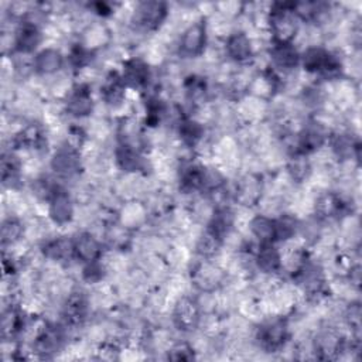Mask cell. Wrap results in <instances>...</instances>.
Returning <instances> with one entry per match:
<instances>
[{
	"label": "cell",
	"instance_id": "25",
	"mask_svg": "<svg viewBox=\"0 0 362 362\" xmlns=\"http://www.w3.org/2000/svg\"><path fill=\"white\" fill-rule=\"evenodd\" d=\"M274 229H276V242H287L296 236L300 229L298 221L288 215H280L274 219Z\"/></svg>",
	"mask_w": 362,
	"mask_h": 362
},
{
	"label": "cell",
	"instance_id": "27",
	"mask_svg": "<svg viewBox=\"0 0 362 362\" xmlns=\"http://www.w3.org/2000/svg\"><path fill=\"white\" fill-rule=\"evenodd\" d=\"M222 242V239H219L216 235L206 229L205 233L201 235L197 242V253L204 259H211L221 249Z\"/></svg>",
	"mask_w": 362,
	"mask_h": 362
},
{
	"label": "cell",
	"instance_id": "18",
	"mask_svg": "<svg viewBox=\"0 0 362 362\" xmlns=\"http://www.w3.org/2000/svg\"><path fill=\"white\" fill-rule=\"evenodd\" d=\"M117 165L127 173H136L143 168V156L140 154L137 147L120 143L115 153Z\"/></svg>",
	"mask_w": 362,
	"mask_h": 362
},
{
	"label": "cell",
	"instance_id": "9",
	"mask_svg": "<svg viewBox=\"0 0 362 362\" xmlns=\"http://www.w3.org/2000/svg\"><path fill=\"white\" fill-rule=\"evenodd\" d=\"M65 110L74 117H86L93 110V99L88 85H76L66 96Z\"/></svg>",
	"mask_w": 362,
	"mask_h": 362
},
{
	"label": "cell",
	"instance_id": "16",
	"mask_svg": "<svg viewBox=\"0 0 362 362\" xmlns=\"http://www.w3.org/2000/svg\"><path fill=\"white\" fill-rule=\"evenodd\" d=\"M88 313V298L81 291H71L65 305H64V317L66 322L75 325L81 324Z\"/></svg>",
	"mask_w": 362,
	"mask_h": 362
},
{
	"label": "cell",
	"instance_id": "23",
	"mask_svg": "<svg viewBox=\"0 0 362 362\" xmlns=\"http://www.w3.org/2000/svg\"><path fill=\"white\" fill-rule=\"evenodd\" d=\"M24 327H25V320L18 310L10 307L8 310H6L3 313L1 335L4 339L14 338L16 335H18L20 332L24 331Z\"/></svg>",
	"mask_w": 362,
	"mask_h": 362
},
{
	"label": "cell",
	"instance_id": "26",
	"mask_svg": "<svg viewBox=\"0 0 362 362\" xmlns=\"http://www.w3.org/2000/svg\"><path fill=\"white\" fill-rule=\"evenodd\" d=\"M24 235V226L17 218H7L1 223V243L6 245H14L17 243L21 236Z\"/></svg>",
	"mask_w": 362,
	"mask_h": 362
},
{
	"label": "cell",
	"instance_id": "5",
	"mask_svg": "<svg viewBox=\"0 0 362 362\" xmlns=\"http://www.w3.org/2000/svg\"><path fill=\"white\" fill-rule=\"evenodd\" d=\"M167 17V4L161 1H143L137 4L134 18L140 28L146 31L157 30Z\"/></svg>",
	"mask_w": 362,
	"mask_h": 362
},
{
	"label": "cell",
	"instance_id": "12",
	"mask_svg": "<svg viewBox=\"0 0 362 362\" xmlns=\"http://www.w3.org/2000/svg\"><path fill=\"white\" fill-rule=\"evenodd\" d=\"M269 55L273 66L283 71L294 69L300 62V54L293 42H273Z\"/></svg>",
	"mask_w": 362,
	"mask_h": 362
},
{
	"label": "cell",
	"instance_id": "13",
	"mask_svg": "<svg viewBox=\"0 0 362 362\" xmlns=\"http://www.w3.org/2000/svg\"><path fill=\"white\" fill-rule=\"evenodd\" d=\"M253 260L262 273L273 274L281 270V253L274 243L257 245V249L253 253Z\"/></svg>",
	"mask_w": 362,
	"mask_h": 362
},
{
	"label": "cell",
	"instance_id": "10",
	"mask_svg": "<svg viewBox=\"0 0 362 362\" xmlns=\"http://www.w3.org/2000/svg\"><path fill=\"white\" fill-rule=\"evenodd\" d=\"M225 52L232 61H235L238 64L249 62L255 55L253 42L242 31L232 33L228 35V38L225 41Z\"/></svg>",
	"mask_w": 362,
	"mask_h": 362
},
{
	"label": "cell",
	"instance_id": "29",
	"mask_svg": "<svg viewBox=\"0 0 362 362\" xmlns=\"http://www.w3.org/2000/svg\"><path fill=\"white\" fill-rule=\"evenodd\" d=\"M168 358L174 361H191L195 358V354L191 345H188L187 342H180V344H175L168 351Z\"/></svg>",
	"mask_w": 362,
	"mask_h": 362
},
{
	"label": "cell",
	"instance_id": "1",
	"mask_svg": "<svg viewBox=\"0 0 362 362\" xmlns=\"http://www.w3.org/2000/svg\"><path fill=\"white\" fill-rule=\"evenodd\" d=\"M269 30L273 42H293L298 33V17L293 10V4H274L267 16Z\"/></svg>",
	"mask_w": 362,
	"mask_h": 362
},
{
	"label": "cell",
	"instance_id": "3",
	"mask_svg": "<svg viewBox=\"0 0 362 362\" xmlns=\"http://www.w3.org/2000/svg\"><path fill=\"white\" fill-rule=\"evenodd\" d=\"M206 45V25L204 20L189 24L181 34L178 49L184 57H198L204 52Z\"/></svg>",
	"mask_w": 362,
	"mask_h": 362
},
{
	"label": "cell",
	"instance_id": "22",
	"mask_svg": "<svg viewBox=\"0 0 362 362\" xmlns=\"http://www.w3.org/2000/svg\"><path fill=\"white\" fill-rule=\"evenodd\" d=\"M178 134L185 146L197 147L204 137V126L191 117L182 116L178 123Z\"/></svg>",
	"mask_w": 362,
	"mask_h": 362
},
{
	"label": "cell",
	"instance_id": "15",
	"mask_svg": "<svg viewBox=\"0 0 362 362\" xmlns=\"http://www.w3.org/2000/svg\"><path fill=\"white\" fill-rule=\"evenodd\" d=\"M64 65L62 54L55 48L41 49L33 59V69L40 75H52Z\"/></svg>",
	"mask_w": 362,
	"mask_h": 362
},
{
	"label": "cell",
	"instance_id": "20",
	"mask_svg": "<svg viewBox=\"0 0 362 362\" xmlns=\"http://www.w3.org/2000/svg\"><path fill=\"white\" fill-rule=\"evenodd\" d=\"M124 89H126V85L123 82L122 75H119L117 72H110L102 83L100 95L106 103L119 105L123 102Z\"/></svg>",
	"mask_w": 362,
	"mask_h": 362
},
{
	"label": "cell",
	"instance_id": "21",
	"mask_svg": "<svg viewBox=\"0 0 362 362\" xmlns=\"http://www.w3.org/2000/svg\"><path fill=\"white\" fill-rule=\"evenodd\" d=\"M42 253L47 259L55 260V262H62V260L71 259V257H74L72 239H66V238L49 239L42 245Z\"/></svg>",
	"mask_w": 362,
	"mask_h": 362
},
{
	"label": "cell",
	"instance_id": "28",
	"mask_svg": "<svg viewBox=\"0 0 362 362\" xmlns=\"http://www.w3.org/2000/svg\"><path fill=\"white\" fill-rule=\"evenodd\" d=\"M288 173L293 180L298 181V182L304 181L311 173V164H310L307 156L294 153V156L291 157L290 164H288Z\"/></svg>",
	"mask_w": 362,
	"mask_h": 362
},
{
	"label": "cell",
	"instance_id": "17",
	"mask_svg": "<svg viewBox=\"0 0 362 362\" xmlns=\"http://www.w3.org/2000/svg\"><path fill=\"white\" fill-rule=\"evenodd\" d=\"M249 229L252 236L257 240V245L276 242L274 219L267 215H256L252 218L249 222Z\"/></svg>",
	"mask_w": 362,
	"mask_h": 362
},
{
	"label": "cell",
	"instance_id": "11",
	"mask_svg": "<svg viewBox=\"0 0 362 362\" xmlns=\"http://www.w3.org/2000/svg\"><path fill=\"white\" fill-rule=\"evenodd\" d=\"M150 68L146 61L140 58H132L124 62L123 65V82L129 88L134 89H144L150 82Z\"/></svg>",
	"mask_w": 362,
	"mask_h": 362
},
{
	"label": "cell",
	"instance_id": "14",
	"mask_svg": "<svg viewBox=\"0 0 362 362\" xmlns=\"http://www.w3.org/2000/svg\"><path fill=\"white\" fill-rule=\"evenodd\" d=\"M42 35L38 25L31 21H24L16 31L14 48L21 54H30L40 45Z\"/></svg>",
	"mask_w": 362,
	"mask_h": 362
},
{
	"label": "cell",
	"instance_id": "2",
	"mask_svg": "<svg viewBox=\"0 0 362 362\" xmlns=\"http://www.w3.org/2000/svg\"><path fill=\"white\" fill-rule=\"evenodd\" d=\"M288 335L287 321L283 318H272L257 328L256 338L264 351L277 352L284 348Z\"/></svg>",
	"mask_w": 362,
	"mask_h": 362
},
{
	"label": "cell",
	"instance_id": "7",
	"mask_svg": "<svg viewBox=\"0 0 362 362\" xmlns=\"http://www.w3.org/2000/svg\"><path fill=\"white\" fill-rule=\"evenodd\" d=\"M173 321L181 331L195 329L201 321L198 303L189 297H181L174 305Z\"/></svg>",
	"mask_w": 362,
	"mask_h": 362
},
{
	"label": "cell",
	"instance_id": "19",
	"mask_svg": "<svg viewBox=\"0 0 362 362\" xmlns=\"http://www.w3.org/2000/svg\"><path fill=\"white\" fill-rule=\"evenodd\" d=\"M345 211V201L335 192H325L315 202V214L322 218H337Z\"/></svg>",
	"mask_w": 362,
	"mask_h": 362
},
{
	"label": "cell",
	"instance_id": "4",
	"mask_svg": "<svg viewBox=\"0 0 362 362\" xmlns=\"http://www.w3.org/2000/svg\"><path fill=\"white\" fill-rule=\"evenodd\" d=\"M72 247L74 257L81 260L83 264L100 260L103 253L102 242L88 230L79 232L72 238Z\"/></svg>",
	"mask_w": 362,
	"mask_h": 362
},
{
	"label": "cell",
	"instance_id": "6",
	"mask_svg": "<svg viewBox=\"0 0 362 362\" xmlns=\"http://www.w3.org/2000/svg\"><path fill=\"white\" fill-rule=\"evenodd\" d=\"M48 214L54 223L65 225L74 218V201L66 189L55 187L48 198Z\"/></svg>",
	"mask_w": 362,
	"mask_h": 362
},
{
	"label": "cell",
	"instance_id": "8",
	"mask_svg": "<svg viewBox=\"0 0 362 362\" xmlns=\"http://www.w3.org/2000/svg\"><path fill=\"white\" fill-rule=\"evenodd\" d=\"M51 167L59 177L69 178L76 175L81 170L79 150H75L68 144L59 147L51 158Z\"/></svg>",
	"mask_w": 362,
	"mask_h": 362
},
{
	"label": "cell",
	"instance_id": "24",
	"mask_svg": "<svg viewBox=\"0 0 362 362\" xmlns=\"http://www.w3.org/2000/svg\"><path fill=\"white\" fill-rule=\"evenodd\" d=\"M16 141L20 147L24 146V148H41L45 141V134L42 132V127L37 123H30L25 127L20 130V133L16 137Z\"/></svg>",
	"mask_w": 362,
	"mask_h": 362
}]
</instances>
